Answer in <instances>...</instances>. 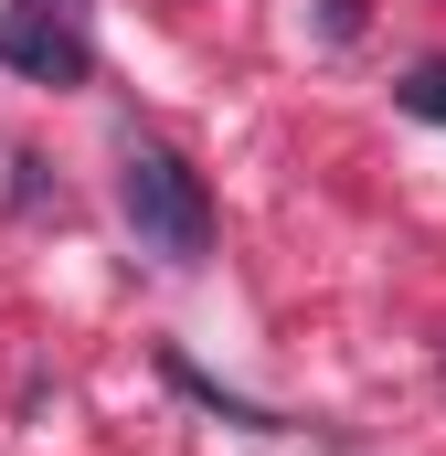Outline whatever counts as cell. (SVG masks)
I'll return each mask as SVG.
<instances>
[{
    "label": "cell",
    "instance_id": "1",
    "mask_svg": "<svg viewBox=\"0 0 446 456\" xmlns=\"http://www.w3.org/2000/svg\"><path fill=\"white\" fill-rule=\"evenodd\" d=\"M117 213L138 233V255H160V265H202V255H213V191H202V170H192L181 149H160V138H128V159H117Z\"/></svg>",
    "mask_w": 446,
    "mask_h": 456
},
{
    "label": "cell",
    "instance_id": "2",
    "mask_svg": "<svg viewBox=\"0 0 446 456\" xmlns=\"http://www.w3.org/2000/svg\"><path fill=\"white\" fill-rule=\"evenodd\" d=\"M0 64H11L21 86H86V75H96V53H86L75 11H32V0H11V11H0Z\"/></svg>",
    "mask_w": 446,
    "mask_h": 456
},
{
    "label": "cell",
    "instance_id": "3",
    "mask_svg": "<svg viewBox=\"0 0 446 456\" xmlns=\"http://www.w3.org/2000/svg\"><path fill=\"white\" fill-rule=\"evenodd\" d=\"M404 107H415V117H446V64H415V86H404Z\"/></svg>",
    "mask_w": 446,
    "mask_h": 456
},
{
    "label": "cell",
    "instance_id": "4",
    "mask_svg": "<svg viewBox=\"0 0 446 456\" xmlns=\"http://www.w3.org/2000/svg\"><path fill=\"white\" fill-rule=\"evenodd\" d=\"M32 11H86V0H32Z\"/></svg>",
    "mask_w": 446,
    "mask_h": 456
}]
</instances>
